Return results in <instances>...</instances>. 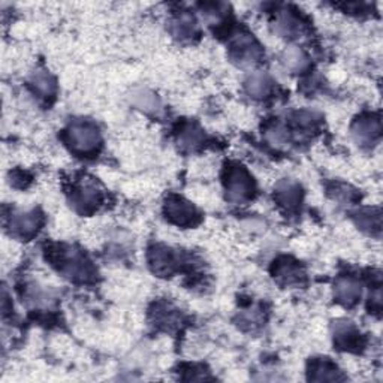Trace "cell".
I'll return each instance as SVG.
<instances>
[{"label": "cell", "mask_w": 383, "mask_h": 383, "mask_svg": "<svg viewBox=\"0 0 383 383\" xmlns=\"http://www.w3.org/2000/svg\"><path fill=\"white\" fill-rule=\"evenodd\" d=\"M50 259L53 260V265H56L58 271H62L69 279L88 282L95 275L93 267L90 265L86 256L72 247L60 246L53 249L50 252Z\"/></svg>", "instance_id": "1"}, {"label": "cell", "mask_w": 383, "mask_h": 383, "mask_svg": "<svg viewBox=\"0 0 383 383\" xmlns=\"http://www.w3.org/2000/svg\"><path fill=\"white\" fill-rule=\"evenodd\" d=\"M65 141L73 153L93 155L101 147L99 129L90 121H75L65 131Z\"/></svg>", "instance_id": "2"}, {"label": "cell", "mask_w": 383, "mask_h": 383, "mask_svg": "<svg viewBox=\"0 0 383 383\" xmlns=\"http://www.w3.org/2000/svg\"><path fill=\"white\" fill-rule=\"evenodd\" d=\"M225 188L231 201L244 203L253 198L255 181L241 165H229L225 170Z\"/></svg>", "instance_id": "3"}, {"label": "cell", "mask_w": 383, "mask_h": 383, "mask_svg": "<svg viewBox=\"0 0 383 383\" xmlns=\"http://www.w3.org/2000/svg\"><path fill=\"white\" fill-rule=\"evenodd\" d=\"M165 214L170 222L178 226H193L199 222L198 210L181 196H170L165 204Z\"/></svg>", "instance_id": "4"}, {"label": "cell", "mask_w": 383, "mask_h": 383, "mask_svg": "<svg viewBox=\"0 0 383 383\" xmlns=\"http://www.w3.org/2000/svg\"><path fill=\"white\" fill-rule=\"evenodd\" d=\"M42 214L38 213L36 210L29 211V213H15L11 218L9 222V229L12 235L19 238H30L35 234H38L39 228L42 226Z\"/></svg>", "instance_id": "5"}, {"label": "cell", "mask_w": 383, "mask_h": 383, "mask_svg": "<svg viewBox=\"0 0 383 383\" xmlns=\"http://www.w3.org/2000/svg\"><path fill=\"white\" fill-rule=\"evenodd\" d=\"M102 203L101 190L90 181H81L72 190V204L81 213H90Z\"/></svg>", "instance_id": "6"}, {"label": "cell", "mask_w": 383, "mask_h": 383, "mask_svg": "<svg viewBox=\"0 0 383 383\" xmlns=\"http://www.w3.org/2000/svg\"><path fill=\"white\" fill-rule=\"evenodd\" d=\"M260 54V47L250 35H238L231 44V56L240 65L256 63Z\"/></svg>", "instance_id": "7"}, {"label": "cell", "mask_w": 383, "mask_h": 383, "mask_svg": "<svg viewBox=\"0 0 383 383\" xmlns=\"http://www.w3.org/2000/svg\"><path fill=\"white\" fill-rule=\"evenodd\" d=\"M150 267L159 275H171L178 268V257L175 253L163 246L150 250Z\"/></svg>", "instance_id": "8"}, {"label": "cell", "mask_w": 383, "mask_h": 383, "mask_svg": "<svg viewBox=\"0 0 383 383\" xmlns=\"http://www.w3.org/2000/svg\"><path fill=\"white\" fill-rule=\"evenodd\" d=\"M380 132H382L380 120L373 114L362 116L354 125V135L357 138V141L364 145H370L374 141H377L380 138Z\"/></svg>", "instance_id": "9"}, {"label": "cell", "mask_w": 383, "mask_h": 383, "mask_svg": "<svg viewBox=\"0 0 383 383\" xmlns=\"http://www.w3.org/2000/svg\"><path fill=\"white\" fill-rule=\"evenodd\" d=\"M334 295L337 301L346 305V307H352V305H355L361 298V285L358 283L357 279L344 275V277H340L337 280L334 287Z\"/></svg>", "instance_id": "10"}, {"label": "cell", "mask_w": 383, "mask_h": 383, "mask_svg": "<svg viewBox=\"0 0 383 383\" xmlns=\"http://www.w3.org/2000/svg\"><path fill=\"white\" fill-rule=\"evenodd\" d=\"M334 342L339 349L344 350H355L361 347V334L350 322H339L335 325Z\"/></svg>", "instance_id": "11"}, {"label": "cell", "mask_w": 383, "mask_h": 383, "mask_svg": "<svg viewBox=\"0 0 383 383\" xmlns=\"http://www.w3.org/2000/svg\"><path fill=\"white\" fill-rule=\"evenodd\" d=\"M274 277L283 285H294L301 282L304 272L298 262L285 257L282 260H277V264L274 265Z\"/></svg>", "instance_id": "12"}, {"label": "cell", "mask_w": 383, "mask_h": 383, "mask_svg": "<svg viewBox=\"0 0 383 383\" xmlns=\"http://www.w3.org/2000/svg\"><path fill=\"white\" fill-rule=\"evenodd\" d=\"M275 199H277L279 205L292 210L301 203V188L297 183L283 181L275 190Z\"/></svg>", "instance_id": "13"}, {"label": "cell", "mask_w": 383, "mask_h": 383, "mask_svg": "<svg viewBox=\"0 0 383 383\" xmlns=\"http://www.w3.org/2000/svg\"><path fill=\"white\" fill-rule=\"evenodd\" d=\"M310 379L312 380H339L342 373L337 369V365L330 359H315L310 364Z\"/></svg>", "instance_id": "14"}, {"label": "cell", "mask_w": 383, "mask_h": 383, "mask_svg": "<svg viewBox=\"0 0 383 383\" xmlns=\"http://www.w3.org/2000/svg\"><path fill=\"white\" fill-rule=\"evenodd\" d=\"M30 84H32L35 93H38L39 98H51L54 95L56 84L48 73L36 72Z\"/></svg>", "instance_id": "15"}, {"label": "cell", "mask_w": 383, "mask_h": 383, "mask_svg": "<svg viewBox=\"0 0 383 383\" xmlns=\"http://www.w3.org/2000/svg\"><path fill=\"white\" fill-rule=\"evenodd\" d=\"M357 223L361 226V229L369 233H379L380 231V211L376 208H367L358 213Z\"/></svg>", "instance_id": "16"}, {"label": "cell", "mask_w": 383, "mask_h": 383, "mask_svg": "<svg viewBox=\"0 0 383 383\" xmlns=\"http://www.w3.org/2000/svg\"><path fill=\"white\" fill-rule=\"evenodd\" d=\"M174 34L180 38H190L196 32V23L188 14H181L173 21Z\"/></svg>", "instance_id": "17"}, {"label": "cell", "mask_w": 383, "mask_h": 383, "mask_svg": "<svg viewBox=\"0 0 383 383\" xmlns=\"http://www.w3.org/2000/svg\"><path fill=\"white\" fill-rule=\"evenodd\" d=\"M271 87V81L268 80V76L262 73H256L247 83V90L249 93L255 98H264Z\"/></svg>", "instance_id": "18"}, {"label": "cell", "mask_w": 383, "mask_h": 383, "mask_svg": "<svg viewBox=\"0 0 383 383\" xmlns=\"http://www.w3.org/2000/svg\"><path fill=\"white\" fill-rule=\"evenodd\" d=\"M203 141H204L203 131H199L193 125H188V126L183 128V131L180 133L181 145L189 147V148H195L196 145H199V143H203Z\"/></svg>", "instance_id": "19"}, {"label": "cell", "mask_w": 383, "mask_h": 383, "mask_svg": "<svg viewBox=\"0 0 383 383\" xmlns=\"http://www.w3.org/2000/svg\"><path fill=\"white\" fill-rule=\"evenodd\" d=\"M307 63V58L298 50H290L286 56V65L292 69H302L304 65Z\"/></svg>", "instance_id": "20"}]
</instances>
